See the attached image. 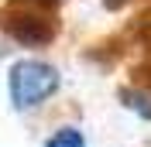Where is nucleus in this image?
I'll return each instance as SVG.
<instances>
[{
	"instance_id": "1",
	"label": "nucleus",
	"mask_w": 151,
	"mask_h": 147,
	"mask_svg": "<svg viewBox=\"0 0 151 147\" xmlns=\"http://www.w3.org/2000/svg\"><path fill=\"white\" fill-rule=\"evenodd\" d=\"M10 89V103L17 110H31L38 103H45L52 92L58 89V72L48 62H38V58H24V62H14L7 79Z\"/></svg>"
},
{
	"instance_id": "2",
	"label": "nucleus",
	"mask_w": 151,
	"mask_h": 147,
	"mask_svg": "<svg viewBox=\"0 0 151 147\" xmlns=\"http://www.w3.org/2000/svg\"><path fill=\"white\" fill-rule=\"evenodd\" d=\"M4 28L17 38V41H24V45H41V41H52V34H55L52 17H45V14H28V10H14L7 21H4Z\"/></svg>"
},
{
	"instance_id": "3",
	"label": "nucleus",
	"mask_w": 151,
	"mask_h": 147,
	"mask_svg": "<svg viewBox=\"0 0 151 147\" xmlns=\"http://www.w3.org/2000/svg\"><path fill=\"white\" fill-rule=\"evenodd\" d=\"M45 147H86V137L76 127H62V130H55V133L48 137Z\"/></svg>"
}]
</instances>
